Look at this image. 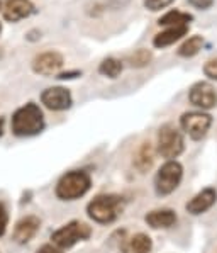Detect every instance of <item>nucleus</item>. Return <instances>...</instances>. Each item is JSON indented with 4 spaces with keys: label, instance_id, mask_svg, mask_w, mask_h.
I'll use <instances>...</instances> for the list:
<instances>
[{
    "label": "nucleus",
    "instance_id": "cd10ccee",
    "mask_svg": "<svg viewBox=\"0 0 217 253\" xmlns=\"http://www.w3.org/2000/svg\"><path fill=\"white\" fill-rule=\"evenodd\" d=\"M0 10H2V0H0Z\"/></svg>",
    "mask_w": 217,
    "mask_h": 253
},
{
    "label": "nucleus",
    "instance_id": "f3484780",
    "mask_svg": "<svg viewBox=\"0 0 217 253\" xmlns=\"http://www.w3.org/2000/svg\"><path fill=\"white\" fill-rule=\"evenodd\" d=\"M154 162V153H153V146L149 143H143V146L139 148L138 155L134 158V167L139 172H146L153 167Z\"/></svg>",
    "mask_w": 217,
    "mask_h": 253
},
{
    "label": "nucleus",
    "instance_id": "f257e3e1",
    "mask_svg": "<svg viewBox=\"0 0 217 253\" xmlns=\"http://www.w3.org/2000/svg\"><path fill=\"white\" fill-rule=\"evenodd\" d=\"M46 123L41 107L34 102H27L26 106L19 107L12 114V133L19 138H29L42 133Z\"/></svg>",
    "mask_w": 217,
    "mask_h": 253
},
{
    "label": "nucleus",
    "instance_id": "9b49d317",
    "mask_svg": "<svg viewBox=\"0 0 217 253\" xmlns=\"http://www.w3.org/2000/svg\"><path fill=\"white\" fill-rule=\"evenodd\" d=\"M39 228H41L39 217L33 216V214H31V216H24L15 223L14 231H12V238H14L15 243L26 245L37 235Z\"/></svg>",
    "mask_w": 217,
    "mask_h": 253
},
{
    "label": "nucleus",
    "instance_id": "5701e85b",
    "mask_svg": "<svg viewBox=\"0 0 217 253\" xmlns=\"http://www.w3.org/2000/svg\"><path fill=\"white\" fill-rule=\"evenodd\" d=\"M204 73H205V77H209L211 80L217 82V56L211 58V60L204 65Z\"/></svg>",
    "mask_w": 217,
    "mask_h": 253
},
{
    "label": "nucleus",
    "instance_id": "b1692460",
    "mask_svg": "<svg viewBox=\"0 0 217 253\" xmlns=\"http://www.w3.org/2000/svg\"><path fill=\"white\" fill-rule=\"evenodd\" d=\"M7 226H9V212L3 202H0V238L7 233Z\"/></svg>",
    "mask_w": 217,
    "mask_h": 253
},
{
    "label": "nucleus",
    "instance_id": "393cba45",
    "mask_svg": "<svg viewBox=\"0 0 217 253\" xmlns=\"http://www.w3.org/2000/svg\"><path fill=\"white\" fill-rule=\"evenodd\" d=\"M192 7H195V9H200V10H205L209 9V7L214 3V0H187Z\"/></svg>",
    "mask_w": 217,
    "mask_h": 253
},
{
    "label": "nucleus",
    "instance_id": "f03ea898",
    "mask_svg": "<svg viewBox=\"0 0 217 253\" xmlns=\"http://www.w3.org/2000/svg\"><path fill=\"white\" fill-rule=\"evenodd\" d=\"M126 201L117 194H100L87 206V214L92 221L99 224H110L124 211Z\"/></svg>",
    "mask_w": 217,
    "mask_h": 253
},
{
    "label": "nucleus",
    "instance_id": "aec40b11",
    "mask_svg": "<svg viewBox=\"0 0 217 253\" xmlns=\"http://www.w3.org/2000/svg\"><path fill=\"white\" fill-rule=\"evenodd\" d=\"M122 61L117 60V58H106V60L100 63L99 72L102 73L104 77H108V79H117L122 73Z\"/></svg>",
    "mask_w": 217,
    "mask_h": 253
},
{
    "label": "nucleus",
    "instance_id": "bb28decb",
    "mask_svg": "<svg viewBox=\"0 0 217 253\" xmlns=\"http://www.w3.org/2000/svg\"><path fill=\"white\" fill-rule=\"evenodd\" d=\"M36 253H63V250H60L58 247H54L53 243H46V245H42Z\"/></svg>",
    "mask_w": 217,
    "mask_h": 253
},
{
    "label": "nucleus",
    "instance_id": "c85d7f7f",
    "mask_svg": "<svg viewBox=\"0 0 217 253\" xmlns=\"http://www.w3.org/2000/svg\"><path fill=\"white\" fill-rule=\"evenodd\" d=\"M0 58H2V49H0Z\"/></svg>",
    "mask_w": 217,
    "mask_h": 253
},
{
    "label": "nucleus",
    "instance_id": "412c9836",
    "mask_svg": "<svg viewBox=\"0 0 217 253\" xmlns=\"http://www.w3.org/2000/svg\"><path fill=\"white\" fill-rule=\"evenodd\" d=\"M151 58L153 56H151V51H148V49H138L127 58V61H129V65L133 68H143L146 65H149Z\"/></svg>",
    "mask_w": 217,
    "mask_h": 253
},
{
    "label": "nucleus",
    "instance_id": "ddd939ff",
    "mask_svg": "<svg viewBox=\"0 0 217 253\" xmlns=\"http://www.w3.org/2000/svg\"><path fill=\"white\" fill-rule=\"evenodd\" d=\"M216 201H217V190L212 189V187H207V189L200 190L197 196H193L192 199L187 202L185 208H187V212L197 216V214L209 211V209L216 204Z\"/></svg>",
    "mask_w": 217,
    "mask_h": 253
},
{
    "label": "nucleus",
    "instance_id": "20e7f679",
    "mask_svg": "<svg viewBox=\"0 0 217 253\" xmlns=\"http://www.w3.org/2000/svg\"><path fill=\"white\" fill-rule=\"evenodd\" d=\"M92 236V228L88 224L81 223V221H70L65 226L51 235V243L58 247L60 250H68V248L75 247L78 241L88 240Z\"/></svg>",
    "mask_w": 217,
    "mask_h": 253
},
{
    "label": "nucleus",
    "instance_id": "7ed1b4c3",
    "mask_svg": "<svg viewBox=\"0 0 217 253\" xmlns=\"http://www.w3.org/2000/svg\"><path fill=\"white\" fill-rule=\"evenodd\" d=\"M92 178L85 170H72L58 180L54 194L60 201H76L90 190Z\"/></svg>",
    "mask_w": 217,
    "mask_h": 253
},
{
    "label": "nucleus",
    "instance_id": "2eb2a0df",
    "mask_svg": "<svg viewBox=\"0 0 217 253\" xmlns=\"http://www.w3.org/2000/svg\"><path fill=\"white\" fill-rule=\"evenodd\" d=\"M151 250H153V240L145 233H136L121 241L122 253H151Z\"/></svg>",
    "mask_w": 217,
    "mask_h": 253
},
{
    "label": "nucleus",
    "instance_id": "4468645a",
    "mask_svg": "<svg viewBox=\"0 0 217 253\" xmlns=\"http://www.w3.org/2000/svg\"><path fill=\"white\" fill-rule=\"evenodd\" d=\"M145 221L153 229H166L177 223V212L172 209H154L146 214Z\"/></svg>",
    "mask_w": 217,
    "mask_h": 253
},
{
    "label": "nucleus",
    "instance_id": "423d86ee",
    "mask_svg": "<svg viewBox=\"0 0 217 253\" xmlns=\"http://www.w3.org/2000/svg\"><path fill=\"white\" fill-rule=\"evenodd\" d=\"M183 177V167L175 160H168L163 163L161 169L156 172L154 177V190L158 196H168L175 192Z\"/></svg>",
    "mask_w": 217,
    "mask_h": 253
},
{
    "label": "nucleus",
    "instance_id": "0eeeda50",
    "mask_svg": "<svg viewBox=\"0 0 217 253\" xmlns=\"http://www.w3.org/2000/svg\"><path fill=\"white\" fill-rule=\"evenodd\" d=\"M181 129L192 139H202L212 126V116L204 112H185L180 118Z\"/></svg>",
    "mask_w": 217,
    "mask_h": 253
},
{
    "label": "nucleus",
    "instance_id": "c756f323",
    "mask_svg": "<svg viewBox=\"0 0 217 253\" xmlns=\"http://www.w3.org/2000/svg\"><path fill=\"white\" fill-rule=\"evenodd\" d=\"M0 33H2V24H0Z\"/></svg>",
    "mask_w": 217,
    "mask_h": 253
},
{
    "label": "nucleus",
    "instance_id": "dca6fc26",
    "mask_svg": "<svg viewBox=\"0 0 217 253\" xmlns=\"http://www.w3.org/2000/svg\"><path fill=\"white\" fill-rule=\"evenodd\" d=\"M188 33V26L183 24V26H172L168 27L166 31H163V33L156 34L153 40V44L156 46V48H166V46L173 44L175 41L181 40V38L185 36V34Z\"/></svg>",
    "mask_w": 217,
    "mask_h": 253
},
{
    "label": "nucleus",
    "instance_id": "39448f33",
    "mask_svg": "<svg viewBox=\"0 0 217 253\" xmlns=\"http://www.w3.org/2000/svg\"><path fill=\"white\" fill-rule=\"evenodd\" d=\"M185 150V141L181 131L173 124H165L158 131V153L163 158L175 160Z\"/></svg>",
    "mask_w": 217,
    "mask_h": 253
},
{
    "label": "nucleus",
    "instance_id": "4be33fe9",
    "mask_svg": "<svg viewBox=\"0 0 217 253\" xmlns=\"http://www.w3.org/2000/svg\"><path fill=\"white\" fill-rule=\"evenodd\" d=\"M173 2H175V0H145V7L153 10V12H156V10H161V9H165V7L172 5Z\"/></svg>",
    "mask_w": 217,
    "mask_h": 253
},
{
    "label": "nucleus",
    "instance_id": "f8f14e48",
    "mask_svg": "<svg viewBox=\"0 0 217 253\" xmlns=\"http://www.w3.org/2000/svg\"><path fill=\"white\" fill-rule=\"evenodd\" d=\"M2 12L5 21L19 22L21 19H26L36 12V9L31 0H7L5 5L2 7Z\"/></svg>",
    "mask_w": 217,
    "mask_h": 253
},
{
    "label": "nucleus",
    "instance_id": "a211bd4d",
    "mask_svg": "<svg viewBox=\"0 0 217 253\" xmlns=\"http://www.w3.org/2000/svg\"><path fill=\"white\" fill-rule=\"evenodd\" d=\"M192 15L187 14V12H180V10H170L168 14H165L163 17L158 21L160 26H165V27H172V26H183V24H190L192 21Z\"/></svg>",
    "mask_w": 217,
    "mask_h": 253
},
{
    "label": "nucleus",
    "instance_id": "9d476101",
    "mask_svg": "<svg viewBox=\"0 0 217 253\" xmlns=\"http://www.w3.org/2000/svg\"><path fill=\"white\" fill-rule=\"evenodd\" d=\"M41 102L49 111H67L72 107L73 99L68 88L65 87H49L41 93Z\"/></svg>",
    "mask_w": 217,
    "mask_h": 253
},
{
    "label": "nucleus",
    "instance_id": "6e6552de",
    "mask_svg": "<svg viewBox=\"0 0 217 253\" xmlns=\"http://www.w3.org/2000/svg\"><path fill=\"white\" fill-rule=\"evenodd\" d=\"M190 102L200 109H212L217 106V90L209 82H197L188 92Z\"/></svg>",
    "mask_w": 217,
    "mask_h": 253
},
{
    "label": "nucleus",
    "instance_id": "a878e982",
    "mask_svg": "<svg viewBox=\"0 0 217 253\" xmlns=\"http://www.w3.org/2000/svg\"><path fill=\"white\" fill-rule=\"evenodd\" d=\"M78 77H81L80 70H72V72H61V73H58L56 79H60V80H73V79H78Z\"/></svg>",
    "mask_w": 217,
    "mask_h": 253
},
{
    "label": "nucleus",
    "instance_id": "1a4fd4ad",
    "mask_svg": "<svg viewBox=\"0 0 217 253\" xmlns=\"http://www.w3.org/2000/svg\"><path fill=\"white\" fill-rule=\"evenodd\" d=\"M65 60L61 56V53L58 51H46L37 54L33 60V72L42 77H51L58 75L60 68L63 67Z\"/></svg>",
    "mask_w": 217,
    "mask_h": 253
},
{
    "label": "nucleus",
    "instance_id": "6ab92c4d",
    "mask_svg": "<svg viewBox=\"0 0 217 253\" xmlns=\"http://www.w3.org/2000/svg\"><path fill=\"white\" fill-rule=\"evenodd\" d=\"M202 46H204L202 36H192L178 48V54H180L181 58H192L202 49Z\"/></svg>",
    "mask_w": 217,
    "mask_h": 253
}]
</instances>
